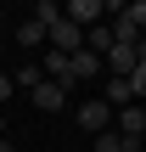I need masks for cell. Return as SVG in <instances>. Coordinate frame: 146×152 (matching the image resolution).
<instances>
[{
	"mask_svg": "<svg viewBox=\"0 0 146 152\" xmlns=\"http://www.w3.org/2000/svg\"><path fill=\"white\" fill-rule=\"evenodd\" d=\"M45 39H51V51H56V56H73V51H84V34H79L68 17H56V23L45 28Z\"/></svg>",
	"mask_w": 146,
	"mask_h": 152,
	"instance_id": "1",
	"label": "cell"
},
{
	"mask_svg": "<svg viewBox=\"0 0 146 152\" xmlns=\"http://www.w3.org/2000/svg\"><path fill=\"white\" fill-rule=\"evenodd\" d=\"M113 124H118V135H124V141H146V107H141V102L118 107V113H113Z\"/></svg>",
	"mask_w": 146,
	"mask_h": 152,
	"instance_id": "2",
	"label": "cell"
},
{
	"mask_svg": "<svg viewBox=\"0 0 146 152\" xmlns=\"http://www.w3.org/2000/svg\"><path fill=\"white\" fill-rule=\"evenodd\" d=\"M62 17H68V23H73L79 34H90V28H96V23L107 17V6H101V0H73V6H68Z\"/></svg>",
	"mask_w": 146,
	"mask_h": 152,
	"instance_id": "3",
	"label": "cell"
},
{
	"mask_svg": "<svg viewBox=\"0 0 146 152\" xmlns=\"http://www.w3.org/2000/svg\"><path fill=\"white\" fill-rule=\"evenodd\" d=\"M79 124H84L90 135H101V130H113V107H107V102H84V107H79Z\"/></svg>",
	"mask_w": 146,
	"mask_h": 152,
	"instance_id": "4",
	"label": "cell"
},
{
	"mask_svg": "<svg viewBox=\"0 0 146 152\" xmlns=\"http://www.w3.org/2000/svg\"><path fill=\"white\" fill-rule=\"evenodd\" d=\"M68 62H73V79H96V73H101V56H96L90 45H84V51H73Z\"/></svg>",
	"mask_w": 146,
	"mask_h": 152,
	"instance_id": "5",
	"label": "cell"
},
{
	"mask_svg": "<svg viewBox=\"0 0 146 152\" xmlns=\"http://www.w3.org/2000/svg\"><path fill=\"white\" fill-rule=\"evenodd\" d=\"M28 96H34V107H45V113H56V107L68 102V90H62V85H51V79H45L39 90H28Z\"/></svg>",
	"mask_w": 146,
	"mask_h": 152,
	"instance_id": "6",
	"label": "cell"
},
{
	"mask_svg": "<svg viewBox=\"0 0 146 152\" xmlns=\"http://www.w3.org/2000/svg\"><path fill=\"white\" fill-rule=\"evenodd\" d=\"M39 85H45V68H39V62H23L17 79H11V90H39Z\"/></svg>",
	"mask_w": 146,
	"mask_h": 152,
	"instance_id": "7",
	"label": "cell"
},
{
	"mask_svg": "<svg viewBox=\"0 0 146 152\" xmlns=\"http://www.w3.org/2000/svg\"><path fill=\"white\" fill-rule=\"evenodd\" d=\"M101 102H107L113 113H118V107H129V102H135V90H129V79H107V96H101Z\"/></svg>",
	"mask_w": 146,
	"mask_h": 152,
	"instance_id": "8",
	"label": "cell"
},
{
	"mask_svg": "<svg viewBox=\"0 0 146 152\" xmlns=\"http://www.w3.org/2000/svg\"><path fill=\"white\" fill-rule=\"evenodd\" d=\"M96 152H141V141H124L118 130H101L96 135Z\"/></svg>",
	"mask_w": 146,
	"mask_h": 152,
	"instance_id": "9",
	"label": "cell"
},
{
	"mask_svg": "<svg viewBox=\"0 0 146 152\" xmlns=\"http://www.w3.org/2000/svg\"><path fill=\"white\" fill-rule=\"evenodd\" d=\"M56 17H62V6H56V0H39V6H34V23H39V28H51Z\"/></svg>",
	"mask_w": 146,
	"mask_h": 152,
	"instance_id": "10",
	"label": "cell"
},
{
	"mask_svg": "<svg viewBox=\"0 0 146 152\" xmlns=\"http://www.w3.org/2000/svg\"><path fill=\"white\" fill-rule=\"evenodd\" d=\"M39 39H45V28H39L34 17H28V23H17V45H39Z\"/></svg>",
	"mask_w": 146,
	"mask_h": 152,
	"instance_id": "11",
	"label": "cell"
},
{
	"mask_svg": "<svg viewBox=\"0 0 146 152\" xmlns=\"http://www.w3.org/2000/svg\"><path fill=\"white\" fill-rule=\"evenodd\" d=\"M113 11H118V17H129V23L146 34V0H135V6H113Z\"/></svg>",
	"mask_w": 146,
	"mask_h": 152,
	"instance_id": "12",
	"label": "cell"
},
{
	"mask_svg": "<svg viewBox=\"0 0 146 152\" xmlns=\"http://www.w3.org/2000/svg\"><path fill=\"white\" fill-rule=\"evenodd\" d=\"M129 90H135V102H141V96H146V62H141V68H135V73H129Z\"/></svg>",
	"mask_w": 146,
	"mask_h": 152,
	"instance_id": "13",
	"label": "cell"
},
{
	"mask_svg": "<svg viewBox=\"0 0 146 152\" xmlns=\"http://www.w3.org/2000/svg\"><path fill=\"white\" fill-rule=\"evenodd\" d=\"M17 90H11V73H0V102H11Z\"/></svg>",
	"mask_w": 146,
	"mask_h": 152,
	"instance_id": "14",
	"label": "cell"
},
{
	"mask_svg": "<svg viewBox=\"0 0 146 152\" xmlns=\"http://www.w3.org/2000/svg\"><path fill=\"white\" fill-rule=\"evenodd\" d=\"M0 141H6V113H0Z\"/></svg>",
	"mask_w": 146,
	"mask_h": 152,
	"instance_id": "15",
	"label": "cell"
},
{
	"mask_svg": "<svg viewBox=\"0 0 146 152\" xmlns=\"http://www.w3.org/2000/svg\"><path fill=\"white\" fill-rule=\"evenodd\" d=\"M0 152H17V147H11V141H0Z\"/></svg>",
	"mask_w": 146,
	"mask_h": 152,
	"instance_id": "16",
	"label": "cell"
}]
</instances>
